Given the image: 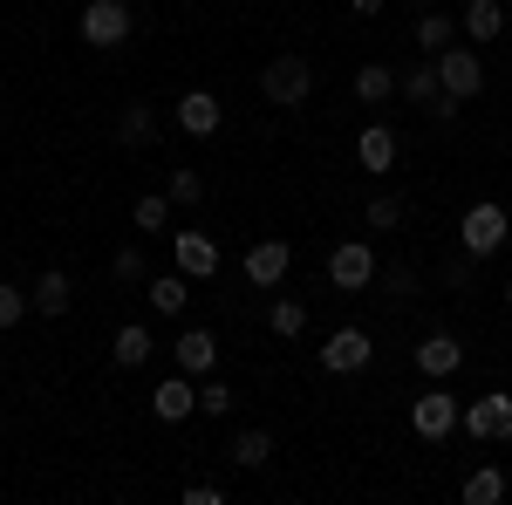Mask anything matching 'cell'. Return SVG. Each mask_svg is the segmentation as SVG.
<instances>
[{
    "mask_svg": "<svg viewBox=\"0 0 512 505\" xmlns=\"http://www.w3.org/2000/svg\"><path fill=\"white\" fill-rule=\"evenodd\" d=\"M355 96H362L369 110H383V103L396 96V69H383V62H362V69H355Z\"/></svg>",
    "mask_w": 512,
    "mask_h": 505,
    "instance_id": "cell-24",
    "label": "cell"
},
{
    "mask_svg": "<svg viewBox=\"0 0 512 505\" xmlns=\"http://www.w3.org/2000/svg\"><path fill=\"white\" fill-rule=\"evenodd\" d=\"M287 267H294V239H253L246 260H239L246 287H260V294H274L280 280H287Z\"/></svg>",
    "mask_w": 512,
    "mask_h": 505,
    "instance_id": "cell-8",
    "label": "cell"
},
{
    "mask_svg": "<svg viewBox=\"0 0 512 505\" xmlns=\"http://www.w3.org/2000/svg\"><path fill=\"white\" fill-rule=\"evenodd\" d=\"M396 157H403V137H396V123L376 117V123H362V130H355V164H362L369 178H390Z\"/></svg>",
    "mask_w": 512,
    "mask_h": 505,
    "instance_id": "cell-10",
    "label": "cell"
},
{
    "mask_svg": "<svg viewBox=\"0 0 512 505\" xmlns=\"http://www.w3.org/2000/svg\"><path fill=\"white\" fill-rule=\"evenodd\" d=\"M117 144H130V151L158 144V110H151V103H130V110L117 117Z\"/></svg>",
    "mask_w": 512,
    "mask_h": 505,
    "instance_id": "cell-22",
    "label": "cell"
},
{
    "mask_svg": "<svg viewBox=\"0 0 512 505\" xmlns=\"http://www.w3.org/2000/svg\"><path fill=\"white\" fill-rule=\"evenodd\" d=\"M164 198H171V205H185V212H192L198 198H205V178H198V171H185V164H178V171H171V178H164Z\"/></svg>",
    "mask_w": 512,
    "mask_h": 505,
    "instance_id": "cell-30",
    "label": "cell"
},
{
    "mask_svg": "<svg viewBox=\"0 0 512 505\" xmlns=\"http://www.w3.org/2000/svg\"><path fill=\"white\" fill-rule=\"evenodd\" d=\"M171 117H178V130H185V137H219V123H226V103H219L212 89H185Z\"/></svg>",
    "mask_w": 512,
    "mask_h": 505,
    "instance_id": "cell-14",
    "label": "cell"
},
{
    "mask_svg": "<svg viewBox=\"0 0 512 505\" xmlns=\"http://www.w3.org/2000/svg\"><path fill=\"white\" fill-rule=\"evenodd\" d=\"M185 287H192L185 273H151V280H144V301H151V314H171V321H178V314H185V301H192Z\"/></svg>",
    "mask_w": 512,
    "mask_h": 505,
    "instance_id": "cell-21",
    "label": "cell"
},
{
    "mask_svg": "<svg viewBox=\"0 0 512 505\" xmlns=\"http://www.w3.org/2000/svg\"><path fill=\"white\" fill-rule=\"evenodd\" d=\"M28 294H35V314H69V301H76V287H69V273H62V267H48Z\"/></svg>",
    "mask_w": 512,
    "mask_h": 505,
    "instance_id": "cell-23",
    "label": "cell"
},
{
    "mask_svg": "<svg viewBox=\"0 0 512 505\" xmlns=\"http://www.w3.org/2000/svg\"><path fill=\"white\" fill-rule=\"evenodd\" d=\"M171 362L185 369V376H219V335L212 328H178V342H171Z\"/></svg>",
    "mask_w": 512,
    "mask_h": 505,
    "instance_id": "cell-12",
    "label": "cell"
},
{
    "mask_svg": "<svg viewBox=\"0 0 512 505\" xmlns=\"http://www.w3.org/2000/svg\"><path fill=\"white\" fill-rule=\"evenodd\" d=\"M506 239H512V212L499 205V198H472L465 219H458V246H465L472 260H492Z\"/></svg>",
    "mask_w": 512,
    "mask_h": 505,
    "instance_id": "cell-1",
    "label": "cell"
},
{
    "mask_svg": "<svg viewBox=\"0 0 512 505\" xmlns=\"http://www.w3.org/2000/svg\"><path fill=\"white\" fill-rule=\"evenodd\" d=\"M396 96H403V103H424V110H431L437 96H444V82H437V55H424V62H410V69L396 76Z\"/></svg>",
    "mask_w": 512,
    "mask_h": 505,
    "instance_id": "cell-17",
    "label": "cell"
},
{
    "mask_svg": "<svg viewBox=\"0 0 512 505\" xmlns=\"http://www.w3.org/2000/svg\"><path fill=\"white\" fill-rule=\"evenodd\" d=\"M110 273H117L123 287H144V280H151V260H144V246H137V239H130V246H117Z\"/></svg>",
    "mask_w": 512,
    "mask_h": 505,
    "instance_id": "cell-29",
    "label": "cell"
},
{
    "mask_svg": "<svg viewBox=\"0 0 512 505\" xmlns=\"http://www.w3.org/2000/svg\"><path fill=\"white\" fill-rule=\"evenodd\" d=\"M431 123H458V96H437V103H431Z\"/></svg>",
    "mask_w": 512,
    "mask_h": 505,
    "instance_id": "cell-34",
    "label": "cell"
},
{
    "mask_svg": "<svg viewBox=\"0 0 512 505\" xmlns=\"http://www.w3.org/2000/svg\"><path fill=\"white\" fill-rule=\"evenodd\" d=\"M458 430H465L472 444H506V437H512V396H506V389L472 396V403H465V417H458Z\"/></svg>",
    "mask_w": 512,
    "mask_h": 505,
    "instance_id": "cell-4",
    "label": "cell"
},
{
    "mask_svg": "<svg viewBox=\"0 0 512 505\" xmlns=\"http://www.w3.org/2000/svg\"><path fill=\"white\" fill-rule=\"evenodd\" d=\"M417 369H424L431 383L458 376V369H465V342H458V335H444V328H437V335H424V342H417Z\"/></svg>",
    "mask_w": 512,
    "mask_h": 505,
    "instance_id": "cell-15",
    "label": "cell"
},
{
    "mask_svg": "<svg viewBox=\"0 0 512 505\" xmlns=\"http://www.w3.org/2000/svg\"><path fill=\"white\" fill-rule=\"evenodd\" d=\"M260 96H267L274 110H301V103L315 96V69H308L301 55H274V62L260 69Z\"/></svg>",
    "mask_w": 512,
    "mask_h": 505,
    "instance_id": "cell-3",
    "label": "cell"
},
{
    "mask_svg": "<svg viewBox=\"0 0 512 505\" xmlns=\"http://www.w3.org/2000/svg\"><path fill=\"white\" fill-rule=\"evenodd\" d=\"M198 417H233V389L219 383V376L198 383Z\"/></svg>",
    "mask_w": 512,
    "mask_h": 505,
    "instance_id": "cell-31",
    "label": "cell"
},
{
    "mask_svg": "<svg viewBox=\"0 0 512 505\" xmlns=\"http://www.w3.org/2000/svg\"><path fill=\"white\" fill-rule=\"evenodd\" d=\"M226 465H239V471H260V465H274V430H239L233 444H226Z\"/></svg>",
    "mask_w": 512,
    "mask_h": 505,
    "instance_id": "cell-20",
    "label": "cell"
},
{
    "mask_svg": "<svg viewBox=\"0 0 512 505\" xmlns=\"http://www.w3.org/2000/svg\"><path fill=\"white\" fill-rule=\"evenodd\" d=\"M185 505H226L219 485H185Z\"/></svg>",
    "mask_w": 512,
    "mask_h": 505,
    "instance_id": "cell-33",
    "label": "cell"
},
{
    "mask_svg": "<svg viewBox=\"0 0 512 505\" xmlns=\"http://www.w3.org/2000/svg\"><path fill=\"white\" fill-rule=\"evenodd\" d=\"M506 314H512V280H506Z\"/></svg>",
    "mask_w": 512,
    "mask_h": 505,
    "instance_id": "cell-36",
    "label": "cell"
},
{
    "mask_svg": "<svg viewBox=\"0 0 512 505\" xmlns=\"http://www.w3.org/2000/svg\"><path fill=\"white\" fill-rule=\"evenodd\" d=\"M410 7H437V0H410Z\"/></svg>",
    "mask_w": 512,
    "mask_h": 505,
    "instance_id": "cell-37",
    "label": "cell"
},
{
    "mask_svg": "<svg viewBox=\"0 0 512 505\" xmlns=\"http://www.w3.org/2000/svg\"><path fill=\"white\" fill-rule=\"evenodd\" d=\"M151 355H158L151 328H144V321H123V328H117V342H110V362H117V369H144Z\"/></svg>",
    "mask_w": 512,
    "mask_h": 505,
    "instance_id": "cell-18",
    "label": "cell"
},
{
    "mask_svg": "<svg viewBox=\"0 0 512 505\" xmlns=\"http://www.w3.org/2000/svg\"><path fill=\"white\" fill-rule=\"evenodd\" d=\"M151 417L158 424H185V417H198V376H164L158 389H151Z\"/></svg>",
    "mask_w": 512,
    "mask_h": 505,
    "instance_id": "cell-13",
    "label": "cell"
},
{
    "mask_svg": "<svg viewBox=\"0 0 512 505\" xmlns=\"http://www.w3.org/2000/svg\"><path fill=\"white\" fill-rule=\"evenodd\" d=\"M171 212H178V205H171L164 192H137L130 198V226L151 233V239H171Z\"/></svg>",
    "mask_w": 512,
    "mask_h": 505,
    "instance_id": "cell-19",
    "label": "cell"
},
{
    "mask_svg": "<svg viewBox=\"0 0 512 505\" xmlns=\"http://www.w3.org/2000/svg\"><path fill=\"white\" fill-rule=\"evenodd\" d=\"M315 362L328 369V376H362V369L376 362V342H369V328H335V335L315 349Z\"/></svg>",
    "mask_w": 512,
    "mask_h": 505,
    "instance_id": "cell-5",
    "label": "cell"
},
{
    "mask_svg": "<svg viewBox=\"0 0 512 505\" xmlns=\"http://www.w3.org/2000/svg\"><path fill=\"white\" fill-rule=\"evenodd\" d=\"M355 14H383V0H349Z\"/></svg>",
    "mask_w": 512,
    "mask_h": 505,
    "instance_id": "cell-35",
    "label": "cell"
},
{
    "mask_svg": "<svg viewBox=\"0 0 512 505\" xmlns=\"http://www.w3.org/2000/svg\"><path fill=\"white\" fill-rule=\"evenodd\" d=\"M328 280H335L342 294H362V287L376 280V246H369V239H342V246L328 253Z\"/></svg>",
    "mask_w": 512,
    "mask_h": 505,
    "instance_id": "cell-11",
    "label": "cell"
},
{
    "mask_svg": "<svg viewBox=\"0 0 512 505\" xmlns=\"http://www.w3.org/2000/svg\"><path fill=\"white\" fill-rule=\"evenodd\" d=\"M35 308V294H21L14 280H0V328H21V314Z\"/></svg>",
    "mask_w": 512,
    "mask_h": 505,
    "instance_id": "cell-32",
    "label": "cell"
},
{
    "mask_svg": "<svg viewBox=\"0 0 512 505\" xmlns=\"http://www.w3.org/2000/svg\"><path fill=\"white\" fill-rule=\"evenodd\" d=\"M130 28H137L130 0H82V14H76L82 48H123V41H130Z\"/></svg>",
    "mask_w": 512,
    "mask_h": 505,
    "instance_id": "cell-2",
    "label": "cell"
},
{
    "mask_svg": "<svg viewBox=\"0 0 512 505\" xmlns=\"http://www.w3.org/2000/svg\"><path fill=\"white\" fill-rule=\"evenodd\" d=\"M362 219H369V233H396V226H403V198H396V192H376L369 205H362Z\"/></svg>",
    "mask_w": 512,
    "mask_h": 505,
    "instance_id": "cell-28",
    "label": "cell"
},
{
    "mask_svg": "<svg viewBox=\"0 0 512 505\" xmlns=\"http://www.w3.org/2000/svg\"><path fill=\"white\" fill-rule=\"evenodd\" d=\"M458 499H465V505H499V499H506V471H499V465H478L472 478L458 485Z\"/></svg>",
    "mask_w": 512,
    "mask_h": 505,
    "instance_id": "cell-27",
    "label": "cell"
},
{
    "mask_svg": "<svg viewBox=\"0 0 512 505\" xmlns=\"http://www.w3.org/2000/svg\"><path fill=\"white\" fill-rule=\"evenodd\" d=\"M451 41H458V21L437 14V7H424V14H417V48H424V55H444Z\"/></svg>",
    "mask_w": 512,
    "mask_h": 505,
    "instance_id": "cell-26",
    "label": "cell"
},
{
    "mask_svg": "<svg viewBox=\"0 0 512 505\" xmlns=\"http://www.w3.org/2000/svg\"><path fill=\"white\" fill-rule=\"evenodd\" d=\"M506 0H465V14H458V28H465V41L472 48H485V41H499L506 35Z\"/></svg>",
    "mask_w": 512,
    "mask_h": 505,
    "instance_id": "cell-16",
    "label": "cell"
},
{
    "mask_svg": "<svg viewBox=\"0 0 512 505\" xmlns=\"http://www.w3.org/2000/svg\"><path fill=\"white\" fill-rule=\"evenodd\" d=\"M458 417H465V403H458L451 389H424V396L410 403V430H417L424 444H444V437L458 430Z\"/></svg>",
    "mask_w": 512,
    "mask_h": 505,
    "instance_id": "cell-9",
    "label": "cell"
},
{
    "mask_svg": "<svg viewBox=\"0 0 512 505\" xmlns=\"http://www.w3.org/2000/svg\"><path fill=\"white\" fill-rule=\"evenodd\" d=\"M437 82H444V96H458V103H472L478 89H485V62H478L472 41H451V48L437 55Z\"/></svg>",
    "mask_w": 512,
    "mask_h": 505,
    "instance_id": "cell-7",
    "label": "cell"
},
{
    "mask_svg": "<svg viewBox=\"0 0 512 505\" xmlns=\"http://www.w3.org/2000/svg\"><path fill=\"white\" fill-rule=\"evenodd\" d=\"M171 260L185 280H212V273L226 267V253H219V239L198 233V226H171Z\"/></svg>",
    "mask_w": 512,
    "mask_h": 505,
    "instance_id": "cell-6",
    "label": "cell"
},
{
    "mask_svg": "<svg viewBox=\"0 0 512 505\" xmlns=\"http://www.w3.org/2000/svg\"><path fill=\"white\" fill-rule=\"evenodd\" d=\"M267 328H274L280 342H301V335H308V301H294V294H280L274 308H267Z\"/></svg>",
    "mask_w": 512,
    "mask_h": 505,
    "instance_id": "cell-25",
    "label": "cell"
}]
</instances>
